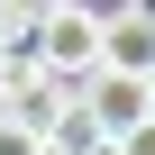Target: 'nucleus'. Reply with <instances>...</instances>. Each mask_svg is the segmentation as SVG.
<instances>
[{"instance_id":"6","label":"nucleus","mask_w":155,"mask_h":155,"mask_svg":"<svg viewBox=\"0 0 155 155\" xmlns=\"http://www.w3.org/2000/svg\"><path fill=\"white\" fill-rule=\"evenodd\" d=\"M110 146H119V155H155V110H146V119H137L128 137H110Z\"/></svg>"},{"instance_id":"1","label":"nucleus","mask_w":155,"mask_h":155,"mask_svg":"<svg viewBox=\"0 0 155 155\" xmlns=\"http://www.w3.org/2000/svg\"><path fill=\"white\" fill-rule=\"evenodd\" d=\"M28 46H37V64H46V73H64V82H91V73H101V9L64 0V9H55Z\"/></svg>"},{"instance_id":"10","label":"nucleus","mask_w":155,"mask_h":155,"mask_svg":"<svg viewBox=\"0 0 155 155\" xmlns=\"http://www.w3.org/2000/svg\"><path fill=\"white\" fill-rule=\"evenodd\" d=\"M137 9H155V0H137Z\"/></svg>"},{"instance_id":"4","label":"nucleus","mask_w":155,"mask_h":155,"mask_svg":"<svg viewBox=\"0 0 155 155\" xmlns=\"http://www.w3.org/2000/svg\"><path fill=\"white\" fill-rule=\"evenodd\" d=\"M46 146H64V155H91V146H101V119H91L82 101H64V110H55V128H46Z\"/></svg>"},{"instance_id":"5","label":"nucleus","mask_w":155,"mask_h":155,"mask_svg":"<svg viewBox=\"0 0 155 155\" xmlns=\"http://www.w3.org/2000/svg\"><path fill=\"white\" fill-rule=\"evenodd\" d=\"M55 9H64V0H0V37H37Z\"/></svg>"},{"instance_id":"7","label":"nucleus","mask_w":155,"mask_h":155,"mask_svg":"<svg viewBox=\"0 0 155 155\" xmlns=\"http://www.w3.org/2000/svg\"><path fill=\"white\" fill-rule=\"evenodd\" d=\"M37 146H46V137H28L18 119H0V155H37Z\"/></svg>"},{"instance_id":"2","label":"nucleus","mask_w":155,"mask_h":155,"mask_svg":"<svg viewBox=\"0 0 155 155\" xmlns=\"http://www.w3.org/2000/svg\"><path fill=\"white\" fill-rule=\"evenodd\" d=\"M101 73H128V82H155V9H110L101 18Z\"/></svg>"},{"instance_id":"12","label":"nucleus","mask_w":155,"mask_h":155,"mask_svg":"<svg viewBox=\"0 0 155 155\" xmlns=\"http://www.w3.org/2000/svg\"><path fill=\"white\" fill-rule=\"evenodd\" d=\"M0 46H9V37H0Z\"/></svg>"},{"instance_id":"9","label":"nucleus","mask_w":155,"mask_h":155,"mask_svg":"<svg viewBox=\"0 0 155 155\" xmlns=\"http://www.w3.org/2000/svg\"><path fill=\"white\" fill-rule=\"evenodd\" d=\"M37 155H64V146H37Z\"/></svg>"},{"instance_id":"8","label":"nucleus","mask_w":155,"mask_h":155,"mask_svg":"<svg viewBox=\"0 0 155 155\" xmlns=\"http://www.w3.org/2000/svg\"><path fill=\"white\" fill-rule=\"evenodd\" d=\"M91 155H119V146H110V137H101V146H91Z\"/></svg>"},{"instance_id":"3","label":"nucleus","mask_w":155,"mask_h":155,"mask_svg":"<svg viewBox=\"0 0 155 155\" xmlns=\"http://www.w3.org/2000/svg\"><path fill=\"white\" fill-rule=\"evenodd\" d=\"M82 110L101 119V137H128L155 101H146V82H128V73H91V82H82Z\"/></svg>"},{"instance_id":"11","label":"nucleus","mask_w":155,"mask_h":155,"mask_svg":"<svg viewBox=\"0 0 155 155\" xmlns=\"http://www.w3.org/2000/svg\"><path fill=\"white\" fill-rule=\"evenodd\" d=\"M146 101H155V82H146Z\"/></svg>"}]
</instances>
